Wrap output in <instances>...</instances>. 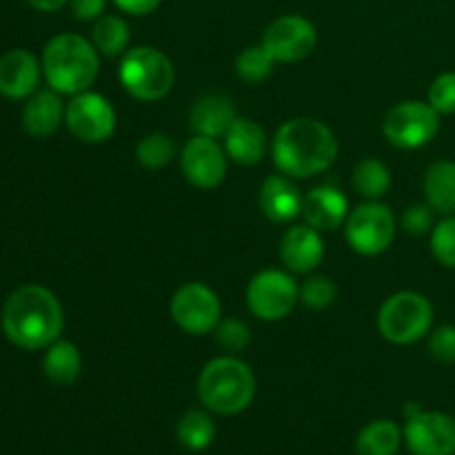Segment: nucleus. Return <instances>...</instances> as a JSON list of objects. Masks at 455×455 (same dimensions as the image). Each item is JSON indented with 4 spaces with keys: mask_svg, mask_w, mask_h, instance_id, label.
<instances>
[{
    "mask_svg": "<svg viewBox=\"0 0 455 455\" xmlns=\"http://www.w3.org/2000/svg\"><path fill=\"white\" fill-rule=\"evenodd\" d=\"M3 331L9 342L27 351L47 349L65 329V311L58 298L40 284H25L3 307Z\"/></svg>",
    "mask_w": 455,
    "mask_h": 455,
    "instance_id": "nucleus-1",
    "label": "nucleus"
},
{
    "mask_svg": "<svg viewBox=\"0 0 455 455\" xmlns=\"http://www.w3.org/2000/svg\"><path fill=\"white\" fill-rule=\"evenodd\" d=\"M271 154L284 176L314 178L336 163L338 138L320 120L293 118L275 132Z\"/></svg>",
    "mask_w": 455,
    "mask_h": 455,
    "instance_id": "nucleus-2",
    "label": "nucleus"
},
{
    "mask_svg": "<svg viewBox=\"0 0 455 455\" xmlns=\"http://www.w3.org/2000/svg\"><path fill=\"white\" fill-rule=\"evenodd\" d=\"M100 58L93 43L78 34H58L44 44L43 74L49 87L58 93L89 92L98 78Z\"/></svg>",
    "mask_w": 455,
    "mask_h": 455,
    "instance_id": "nucleus-3",
    "label": "nucleus"
},
{
    "mask_svg": "<svg viewBox=\"0 0 455 455\" xmlns=\"http://www.w3.org/2000/svg\"><path fill=\"white\" fill-rule=\"evenodd\" d=\"M256 395V378L247 363L231 355L213 358L198 378V398L209 413L238 416Z\"/></svg>",
    "mask_w": 455,
    "mask_h": 455,
    "instance_id": "nucleus-4",
    "label": "nucleus"
},
{
    "mask_svg": "<svg viewBox=\"0 0 455 455\" xmlns=\"http://www.w3.org/2000/svg\"><path fill=\"white\" fill-rule=\"evenodd\" d=\"M118 76L123 87L142 102L164 98L176 80L172 60L156 47H136L124 52Z\"/></svg>",
    "mask_w": 455,
    "mask_h": 455,
    "instance_id": "nucleus-5",
    "label": "nucleus"
},
{
    "mask_svg": "<svg viewBox=\"0 0 455 455\" xmlns=\"http://www.w3.org/2000/svg\"><path fill=\"white\" fill-rule=\"evenodd\" d=\"M434 305L416 291H400L385 300L378 314L382 338L394 345H413L431 331Z\"/></svg>",
    "mask_w": 455,
    "mask_h": 455,
    "instance_id": "nucleus-6",
    "label": "nucleus"
},
{
    "mask_svg": "<svg viewBox=\"0 0 455 455\" xmlns=\"http://www.w3.org/2000/svg\"><path fill=\"white\" fill-rule=\"evenodd\" d=\"M440 132V114L422 100L398 102L382 123V133L398 149H420Z\"/></svg>",
    "mask_w": 455,
    "mask_h": 455,
    "instance_id": "nucleus-7",
    "label": "nucleus"
},
{
    "mask_svg": "<svg viewBox=\"0 0 455 455\" xmlns=\"http://www.w3.org/2000/svg\"><path fill=\"white\" fill-rule=\"evenodd\" d=\"M300 300V287L289 274L278 269L260 271L247 287V307L265 323L287 318Z\"/></svg>",
    "mask_w": 455,
    "mask_h": 455,
    "instance_id": "nucleus-8",
    "label": "nucleus"
},
{
    "mask_svg": "<svg viewBox=\"0 0 455 455\" xmlns=\"http://www.w3.org/2000/svg\"><path fill=\"white\" fill-rule=\"evenodd\" d=\"M345 234L351 249L360 256H378L394 243L395 218L387 204L367 203L349 213L345 222Z\"/></svg>",
    "mask_w": 455,
    "mask_h": 455,
    "instance_id": "nucleus-9",
    "label": "nucleus"
},
{
    "mask_svg": "<svg viewBox=\"0 0 455 455\" xmlns=\"http://www.w3.org/2000/svg\"><path fill=\"white\" fill-rule=\"evenodd\" d=\"M172 318L182 331L191 336H204L220 323V300L207 284H182L172 298Z\"/></svg>",
    "mask_w": 455,
    "mask_h": 455,
    "instance_id": "nucleus-10",
    "label": "nucleus"
},
{
    "mask_svg": "<svg viewBox=\"0 0 455 455\" xmlns=\"http://www.w3.org/2000/svg\"><path fill=\"white\" fill-rule=\"evenodd\" d=\"M65 123L78 140L98 145L114 136L116 111L105 96L83 92L69 100L65 109Z\"/></svg>",
    "mask_w": 455,
    "mask_h": 455,
    "instance_id": "nucleus-11",
    "label": "nucleus"
},
{
    "mask_svg": "<svg viewBox=\"0 0 455 455\" xmlns=\"http://www.w3.org/2000/svg\"><path fill=\"white\" fill-rule=\"evenodd\" d=\"M262 47L275 62H298L309 56L318 44V31L305 16H280L262 34Z\"/></svg>",
    "mask_w": 455,
    "mask_h": 455,
    "instance_id": "nucleus-12",
    "label": "nucleus"
},
{
    "mask_svg": "<svg viewBox=\"0 0 455 455\" xmlns=\"http://www.w3.org/2000/svg\"><path fill=\"white\" fill-rule=\"evenodd\" d=\"M411 455H455V418L443 411H420L403 427Z\"/></svg>",
    "mask_w": 455,
    "mask_h": 455,
    "instance_id": "nucleus-13",
    "label": "nucleus"
},
{
    "mask_svg": "<svg viewBox=\"0 0 455 455\" xmlns=\"http://www.w3.org/2000/svg\"><path fill=\"white\" fill-rule=\"evenodd\" d=\"M180 167L187 180L198 189H216L227 176V156L216 138L194 136L180 154Z\"/></svg>",
    "mask_w": 455,
    "mask_h": 455,
    "instance_id": "nucleus-14",
    "label": "nucleus"
},
{
    "mask_svg": "<svg viewBox=\"0 0 455 455\" xmlns=\"http://www.w3.org/2000/svg\"><path fill=\"white\" fill-rule=\"evenodd\" d=\"M40 62L27 49H12L0 56V93L9 100L34 96L40 83Z\"/></svg>",
    "mask_w": 455,
    "mask_h": 455,
    "instance_id": "nucleus-15",
    "label": "nucleus"
},
{
    "mask_svg": "<svg viewBox=\"0 0 455 455\" xmlns=\"http://www.w3.org/2000/svg\"><path fill=\"white\" fill-rule=\"evenodd\" d=\"M302 218L318 231H333L349 218V200L336 187H315L302 200Z\"/></svg>",
    "mask_w": 455,
    "mask_h": 455,
    "instance_id": "nucleus-16",
    "label": "nucleus"
},
{
    "mask_svg": "<svg viewBox=\"0 0 455 455\" xmlns=\"http://www.w3.org/2000/svg\"><path fill=\"white\" fill-rule=\"evenodd\" d=\"M324 256V243L320 231L309 225L291 227L280 240V258L296 274H309L318 269Z\"/></svg>",
    "mask_w": 455,
    "mask_h": 455,
    "instance_id": "nucleus-17",
    "label": "nucleus"
},
{
    "mask_svg": "<svg viewBox=\"0 0 455 455\" xmlns=\"http://www.w3.org/2000/svg\"><path fill=\"white\" fill-rule=\"evenodd\" d=\"M302 200L305 196L287 176H269L260 187V209L274 222L296 220L302 213Z\"/></svg>",
    "mask_w": 455,
    "mask_h": 455,
    "instance_id": "nucleus-18",
    "label": "nucleus"
},
{
    "mask_svg": "<svg viewBox=\"0 0 455 455\" xmlns=\"http://www.w3.org/2000/svg\"><path fill=\"white\" fill-rule=\"evenodd\" d=\"M235 107L231 98L220 96V93H209L203 96L194 105L189 116L191 129L196 136H207V138H225L229 132L231 124L235 123Z\"/></svg>",
    "mask_w": 455,
    "mask_h": 455,
    "instance_id": "nucleus-19",
    "label": "nucleus"
},
{
    "mask_svg": "<svg viewBox=\"0 0 455 455\" xmlns=\"http://www.w3.org/2000/svg\"><path fill=\"white\" fill-rule=\"evenodd\" d=\"M65 109L58 92H38L29 96L22 109V127L31 138H47L65 123Z\"/></svg>",
    "mask_w": 455,
    "mask_h": 455,
    "instance_id": "nucleus-20",
    "label": "nucleus"
},
{
    "mask_svg": "<svg viewBox=\"0 0 455 455\" xmlns=\"http://www.w3.org/2000/svg\"><path fill=\"white\" fill-rule=\"evenodd\" d=\"M225 149L229 158L238 164L260 163L267 149L265 129L247 118H235L225 133Z\"/></svg>",
    "mask_w": 455,
    "mask_h": 455,
    "instance_id": "nucleus-21",
    "label": "nucleus"
},
{
    "mask_svg": "<svg viewBox=\"0 0 455 455\" xmlns=\"http://www.w3.org/2000/svg\"><path fill=\"white\" fill-rule=\"evenodd\" d=\"M83 371V355L74 342L56 340L47 347L43 358V373L49 382L58 387H69L78 380Z\"/></svg>",
    "mask_w": 455,
    "mask_h": 455,
    "instance_id": "nucleus-22",
    "label": "nucleus"
},
{
    "mask_svg": "<svg viewBox=\"0 0 455 455\" xmlns=\"http://www.w3.org/2000/svg\"><path fill=\"white\" fill-rule=\"evenodd\" d=\"M427 204L443 216H455V163L438 160L425 173Z\"/></svg>",
    "mask_w": 455,
    "mask_h": 455,
    "instance_id": "nucleus-23",
    "label": "nucleus"
},
{
    "mask_svg": "<svg viewBox=\"0 0 455 455\" xmlns=\"http://www.w3.org/2000/svg\"><path fill=\"white\" fill-rule=\"evenodd\" d=\"M404 444L403 427L394 420H373L363 427L355 438L358 455H398Z\"/></svg>",
    "mask_w": 455,
    "mask_h": 455,
    "instance_id": "nucleus-24",
    "label": "nucleus"
},
{
    "mask_svg": "<svg viewBox=\"0 0 455 455\" xmlns=\"http://www.w3.org/2000/svg\"><path fill=\"white\" fill-rule=\"evenodd\" d=\"M176 438L187 451L200 453L216 440V422L207 409H189L176 422Z\"/></svg>",
    "mask_w": 455,
    "mask_h": 455,
    "instance_id": "nucleus-25",
    "label": "nucleus"
},
{
    "mask_svg": "<svg viewBox=\"0 0 455 455\" xmlns=\"http://www.w3.org/2000/svg\"><path fill=\"white\" fill-rule=\"evenodd\" d=\"M129 38H132L129 25L120 16H100L92 31L93 47L105 56H120L127 52Z\"/></svg>",
    "mask_w": 455,
    "mask_h": 455,
    "instance_id": "nucleus-26",
    "label": "nucleus"
},
{
    "mask_svg": "<svg viewBox=\"0 0 455 455\" xmlns=\"http://www.w3.org/2000/svg\"><path fill=\"white\" fill-rule=\"evenodd\" d=\"M354 187L364 198H380L389 191L391 173L385 163L376 158H364L354 169Z\"/></svg>",
    "mask_w": 455,
    "mask_h": 455,
    "instance_id": "nucleus-27",
    "label": "nucleus"
},
{
    "mask_svg": "<svg viewBox=\"0 0 455 455\" xmlns=\"http://www.w3.org/2000/svg\"><path fill=\"white\" fill-rule=\"evenodd\" d=\"M275 60L269 56L262 44H253V47L243 49L238 53V60H235V74L240 80L249 84H258L265 78H269L271 71H274Z\"/></svg>",
    "mask_w": 455,
    "mask_h": 455,
    "instance_id": "nucleus-28",
    "label": "nucleus"
},
{
    "mask_svg": "<svg viewBox=\"0 0 455 455\" xmlns=\"http://www.w3.org/2000/svg\"><path fill=\"white\" fill-rule=\"evenodd\" d=\"M176 156V145L167 133H149L136 147V160L145 169H163Z\"/></svg>",
    "mask_w": 455,
    "mask_h": 455,
    "instance_id": "nucleus-29",
    "label": "nucleus"
},
{
    "mask_svg": "<svg viewBox=\"0 0 455 455\" xmlns=\"http://www.w3.org/2000/svg\"><path fill=\"white\" fill-rule=\"evenodd\" d=\"M431 251L435 260L455 269V216L440 220L431 231Z\"/></svg>",
    "mask_w": 455,
    "mask_h": 455,
    "instance_id": "nucleus-30",
    "label": "nucleus"
},
{
    "mask_svg": "<svg viewBox=\"0 0 455 455\" xmlns=\"http://www.w3.org/2000/svg\"><path fill=\"white\" fill-rule=\"evenodd\" d=\"M338 289L327 275H314V278L305 280L300 287V300L305 302L309 309H327L336 302Z\"/></svg>",
    "mask_w": 455,
    "mask_h": 455,
    "instance_id": "nucleus-31",
    "label": "nucleus"
},
{
    "mask_svg": "<svg viewBox=\"0 0 455 455\" xmlns=\"http://www.w3.org/2000/svg\"><path fill=\"white\" fill-rule=\"evenodd\" d=\"M213 333H216L218 345L227 351H243L244 347L251 342V331H249L247 324L238 318L220 320L218 327L213 329Z\"/></svg>",
    "mask_w": 455,
    "mask_h": 455,
    "instance_id": "nucleus-32",
    "label": "nucleus"
},
{
    "mask_svg": "<svg viewBox=\"0 0 455 455\" xmlns=\"http://www.w3.org/2000/svg\"><path fill=\"white\" fill-rule=\"evenodd\" d=\"M429 102L440 116L455 114V71L440 74L429 87Z\"/></svg>",
    "mask_w": 455,
    "mask_h": 455,
    "instance_id": "nucleus-33",
    "label": "nucleus"
},
{
    "mask_svg": "<svg viewBox=\"0 0 455 455\" xmlns=\"http://www.w3.org/2000/svg\"><path fill=\"white\" fill-rule=\"evenodd\" d=\"M429 354L443 364H455V327L443 324L429 333Z\"/></svg>",
    "mask_w": 455,
    "mask_h": 455,
    "instance_id": "nucleus-34",
    "label": "nucleus"
},
{
    "mask_svg": "<svg viewBox=\"0 0 455 455\" xmlns=\"http://www.w3.org/2000/svg\"><path fill=\"white\" fill-rule=\"evenodd\" d=\"M403 227L411 235H425L434 231V209L429 204H411L403 213Z\"/></svg>",
    "mask_w": 455,
    "mask_h": 455,
    "instance_id": "nucleus-35",
    "label": "nucleus"
},
{
    "mask_svg": "<svg viewBox=\"0 0 455 455\" xmlns=\"http://www.w3.org/2000/svg\"><path fill=\"white\" fill-rule=\"evenodd\" d=\"M69 4L78 20H98L105 16L107 0H69Z\"/></svg>",
    "mask_w": 455,
    "mask_h": 455,
    "instance_id": "nucleus-36",
    "label": "nucleus"
},
{
    "mask_svg": "<svg viewBox=\"0 0 455 455\" xmlns=\"http://www.w3.org/2000/svg\"><path fill=\"white\" fill-rule=\"evenodd\" d=\"M114 3L120 12L129 13V16H147V13L156 12L163 0H114Z\"/></svg>",
    "mask_w": 455,
    "mask_h": 455,
    "instance_id": "nucleus-37",
    "label": "nucleus"
},
{
    "mask_svg": "<svg viewBox=\"0 0 455 455\" xmlns=\"http://www.w3.org/2000/svg\"><path fill=\"white\" fill-rule=\"evenodd\" d=\"M27 3H29L34 9H38V12L52 13V12H58V9L65 7L69 0H27Z\"/></svg>",
    "mask_w": 455,
    "mask_h": 455,
    "instance_id": "nucleus-38",
    "label": "nucleus"
},
{
    "mask_svg": "<svg viewBox=\"0 0 455 455\" xmlns=\"http://www.w3.org/2000/svg\"><path fill=\"white\" fill-rule=\"evenodd\" d=\"M420 411H425L420 403H407V404H404V407H403L404 418H413V416H418V413H420Z\"/></svg>",
    "mask_w": 455,
    "mask_h": 455,
    "instance_id": "nucleus-39",
    "label": "nucleus"
}]
</instances>
